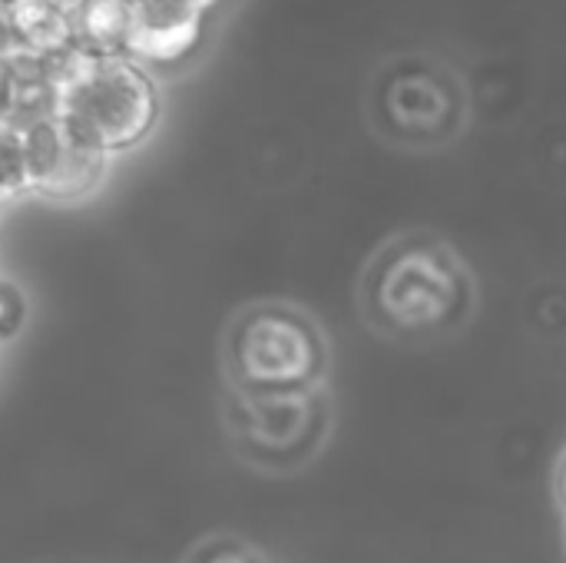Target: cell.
<instances>
[{
	"mask_svg": "<svg viewBox=\"0 0 566 563\" xmlns=\"http://www.w3.org/2000/svg\"><path fill=\"white\" fill-rule=\"evenodd\" d=\"M10 50H13V40H10L7 20H3V7H0V56H7Z\"/></svg>",
	"mask_w": 566,
	"mask_h": 563,
	"instance_id": "obj_12",
	"label": "cell"
},
{
	"mask_svg": "<svg viewBox=\"0 0 566 563\" xmlns=\"http://www.w3.org/2000/svg\"><path fill=\"white\" fill-rule=\"evenodd\" d=\"M3 20L20 50H73V0H3Z\"/></svg>",
	"mask_w": 566,
	"mask_h": 563,
	"instance_id": "obj_8",
	"label": "cell"
},
{
	"mask_svg": "<svg viewBox=\"0 0 566 563\" xmlns=\"http://www.w3.org/2000/svg\"><path fill=\"white\" fill-rule=\"evenodd\" d=\"M206 20L202 0H136L126 56L146 70L176 66L199 46Z\"/></svg>",
	"mask_w": 566,
	"mask_h": 563,
	"instance_id": "obj_7",
	"label": "cell"
},
{
	"mask_svg": "<svg viewBox=\"0 0 566 563\" xmlns=\"http://www.w3.org/2000/svg\"><path fill=\"white\" fill-rule=\"evenodd\" d=\"M0 7H3V0H0Z\"/></svg>",
	"mask_w": 566,
	"mask_h": 563,
	"instance_id": "obj_16",
	"label": "cell"
},
{
	"mask_svg": "<svg viewBox=\"0 0 566 563\" xmlns=\"http://www.w3.org/2000/svg\"><path fill=\"white\" fill-rule=\"evenodd\" d=\"M557 498H560V508H564L566 518V455L564 461H560V471H557Z\"/></svg>",
	"mask_w": 566,
	"mask_h": 563,
	"instance_id": "obj_14",
	"label": "cell"
},
{
	"mask_svg": "<svg viewBox=\"0 0 566 563\" xmlns=\"http://www.w3.org/2000/svg\"><path fill=\"white\" fill-rule=\"evenodd\" d=\"M136 0H73V46L93 56H126Z\"/></svg>",
	"mask_w": 566,
	"mask_h": 563,
	"instance_id": "obj_9",
	"label": "cell"
},
{
	"mask_svg": "<svg viewBox=\"0 0 566 563\" xmlns=\"http://www.w3.org/2000/svg\"><path fill=\"white\" fill-rule=\"evenodd\" d=\"M332 398L325 388L302 395H239L232 405V435L249 461L269 471H298L312 465L332 438Z\"/></svg>",
	"mask_w": 566,
	"mask_h": 563,
	"instance_id": "obj_4",
	"label": "cell"
},
{
	"mask_svg": "<svg viewBox=\"0 0 566 563\" xmlns=\"http://www.w3.org/2000/svg\"><path fill=\"white\" fill-rule=\"evenodd\" d=\"M17 129L23 133V149H27L30 196L50 199V202H73V199L90 196L106 179L113 156L80 139L73 129L63 126L60 116L17 126Z\"/></svg>",
	"mask_w": 566,
	"mask_h": 563,
	"instance_id": "obj_6",
	"label": "cell"
},
{
	"mask_svg": "<svg viewBox=\"0 0 566 563\" xmlns=\"http://www.w3.org/2000/svg\"><path fill=\"white\" fill-rule=\"evenodd\" d=\"M7 110V56H0V119Z\"/></svg>",
	"mask_w": 566,
	"mask_h": 563,
	"instance_id": "obj_13",
	"label": "cell"
},
{
	"mask_svg": "<svg viewBox=\"0 0 566 563\" xmlns=\"http://www.w3.org/2000/svg\"><path fill=\"white\" fill-rule=\"evenodd\" d=\"M209 563H262V557H259V554H252V551H245V548H232V551L216 554Z\"/></svg>",
	"mask_w": 566,
	"mask_h": 563,
	"instance_id": "obj_11",
	"label": "cell"
},
{
	"mask_svg": "<svg viewBox=\"0 0 566 563\" xmlns=\"http://www.w3.org/2000/svg\"><path fill=\"white\" fill-rule=\"evenodd\" d=\"M27 315H30V305H27L23 289L0 275V345L13 342L23 332Z\"/></svg>",
	"mask_w": 566,
	"mask_h": 563,
	"instance_id": "obj_10",
	"label": "cell"
},
{
	"mask_svg": "<svg viewBox=\"0 0 566 563\" xmlns=\"http://www.w3.org/2000/svg\"><path fill=\"white\" fill-rule=\"evenodd\" d=\"M202 3H206V7H209V10H212V7H216V3H219V0H202Z\"/></svg>",
	"mask_w": 566,
	"mask_h": 563,
	"instance_id": "obj_15",
	"label": "cell"
},
{
	"mask_svg": "<svg viewBox=\"0 0 566 563\" xmlns=\"http://www.w3.org/2000/svg\"><path fill=\"white\" fill-rule=\"evenodd\" d=\"M226 358L239 395L318 392L332 368L318 319L285 302L245 309L229 329Z\"/></svg>",
	"mask_w": 566,
	"mask_h": 563,
	"instance_id": "obj_2",
	"label": "cell"
},
{
	"mask_svg": "<svg viewBox=\"0 0 566 563\" xmlns=\"http://www.w3.org/2000/svg\"><path fill=\"white\" fill-rule=\"evenodd\" d=\"M378 126L408 146H438L464 119V93L448 70L405 66L391 70L378 96Z\"/></svg>",
	"mask_w": 566,
	"mask_h": 563,
	"instance_id": "obj_5",
	"label": "cell"
},
{
	"mask_svg": "<svg viewBox=\"0 0 566 563\" xmlns=\"http://www.w3.org/2000/svg\"><path fill=\"white\" fill-rule=\"evenodd\" d=\"M56 116L80 139L116 156L153 133L159 93L149 70L129 56H93L73 50Z\"/></svg>",
	"mask_w": 566,
	"mask_h": 563,
	"instance_id": "obj_3",
	"label": "cell"
},
{
	"mask_svg": "<svg viewBox=\"0 0 566 563\" xmlns=\"http://www.w3.org/2000/svg\"><path fill=\"white\" fill-rule=\"evenodd\" d=\"M478 285L451 242L431 232L398 236L375 252L361 282L371 329L395 342H431L468 325Z\"/></svg>",
	"mask_w": 566,
	"mask_h": 563,
	"instance_id": "obj_1",
	"label": "cell"
}]
</instances>
